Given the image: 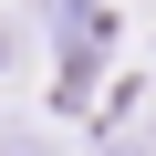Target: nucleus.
I'll use <instances>...</instances> for the list:
<instances>
[{
	"label": "nucleus",
	"instance_id": "nucleus-2",
	"mask_svg": "<svg viewBox=\"0 0 156 156\" xmlns=\"http://www.w3.org/2000/svg\"><path fill=\"white\" fill-rule=\"evenodd\" d=\"M0 156H42V146H31V135H0Z\"/></svg>",
	"mask_w": 156,
	"mask_h": 156
},
{
	"label": "nucleus",
	"instance_id": "nucleus-1",
	"mask_svg": "<svg viewBox=\"0 0 156 156\" xmlns=\"http://www.w3.org/2000/svg\"><path fill=\"white\" fill-rule=\"evenodd\" d=\"M11 62H21V31H11V21H0V73H11Z\"/></svg>",
	"mask_w": 156,
	"mask_h": 156
}]
</instances>
